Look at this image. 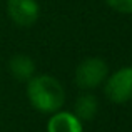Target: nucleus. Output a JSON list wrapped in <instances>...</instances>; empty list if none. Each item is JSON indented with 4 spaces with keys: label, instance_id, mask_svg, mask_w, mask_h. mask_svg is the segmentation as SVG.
Segmentation results:
<instances>
[{
    "label": "nucleus",
    "instance_id": "f257e3e1",
    "mask_svg": "<svg viewBox=\"0 0 132 132\" xmlns=\"http://www.w3.org/2000/svg\"><path fill=\"white\" fill-rule=\"evenodd\" d=\"M27 97L34 109L44 114H55L65 102V90L59 79L48 74L34 75L27 82Z\"/></svg>",
    "mask_w": 132,
    "mask_h": 132
},
{
    "label": "nucleus",
    "instance_id": "f03ea898",
    "mask_svg": "<svg viewBox=\"0 0 132 132\" xmlns=\"http://www.w3.org/2000/svg\"><path fill=\"white\" fill-rule=\"evenodd\" d=\"M107 75H109V69L105 60L99 57H87L77 65L74 80L77 87H80L82 90H92L102 85Z\"/></svg>",
    "mask_w": 132,
    "mask_h": 132
},
{
    "label": "nucleus",
    "instance_id": "7ed1b4c3",
    "mask_svg": "<svg viewBox=\"0 0 132 132\" xmlns=\"http://www.w3.org/2000/svg\"><path fill=\"white\" fill-rule=\"evenodd\" d=\"M105 95L114 104H126L132 100V65L116 70L105 79Z\"/></svg>",
    "mask_w": 132,
    "mask_h": 132
},
{
    "label": "nucleus",
    "instance_id": "20e7f679",
    "mask_svg": "<svg viewBox=\"0 0 132 132\" xmlns=\"http://www.w3.org/2000/svg\"><path fill=\"white\" fill-rule=\"evenodd\" d=\"M7 15L19 27H32L39 20L40 5L37 0H7Z\"/></svg>",
    "mask_w": 132,
    "mask_h": 132
},
{
    "label": "nucleus",
    "instance_id": "39448f33",
    "mask_svg": "<svg viewBox=\"0 0 132 132\" xmlns=\"http://www.w3.org/2000/svg\"><path fill=\"white\" fill-rule=\"evenodd\" d=\"M9 72L19 82H29L35 75V62L25 54H17L9 60Z\"/></svg>",
    "mask_w": 132,
    "mask_h": 132
},
{
    "label": "nucleus",
    "instance_id": "423d86ee",
    "mask_svg": "<svg viewBox=\"0 0 132 132\" xmlns=\"http://www.w3.org/2000/svg\"><path fill=\"white\" fill-rule=\"evenodd\" d=\"M82 122L72 112H55L47 122V132H82Z\"/></svg>",
    "mask_w": 132,
    "mask_h": 132
},
{
    "label": "nucleus",
    "instance_id": "0eeeda50",
    "mask_svg": "<svg viewBox=\"0 0 132 132\" xmlns=\"http://www.w3.org/2000/svg\"><path fill=\"white\" fill-rule=\"evenodd\" d=\"M99 110V100L94 94H82L75 99L74 102V116L77 117L80 122L84 120H92L97 116Z\"/></svg>",
    "mask_w": 132,
    "mask_h": 132
},
{
    "label": "nucleus",
    "instance_id": "6e6552de",
    "mask_svg": "<svg viewBox=\"0 0 132 132\" xmlns=\"http://www.w3.org/2000/svg\"><path fill=\"white\" fill-rule=\"evenodd\" d=\"M107 5L119 13H132V0H105Z\"/></svg>",
    "mask_w": 132,
    "mask_h": 132
}]
</instances>
